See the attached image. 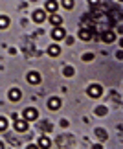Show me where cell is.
I'll use <instances>...</instances> for the list:
<instances>
[{
	"mask_svg": "<svg viewBox=\"0 0 123 149\" xmlns=\"http://www.w3.org/2000/svg\"><path fill=\"white\" fill-rule=\"evenodd\" d=\"M101 94H103V88L99 87V85H90V87H88V96H90V98H99Z\"/></svg>",
	"mask_w": 123,
	"mask_h": 149,
	"instance_id": "6da1fadb",
	"label": "cell"
},
{
	"mask_svg": "<svg viewBox=\"0 0 123 149\" xmlns=\"http://www.w3.org/2000/svg\"><path fill=\"white\" fill-rule=\"evenodd\" d=\"M24 118L28 120V122H33V120H37L39 118V112H37V109H26L24 111Z\"/></svg>",
	"mask_w": 123,
	"mask_h": 149,
	"instance_id": "7a4b0ae2",
	"label": "cell"
},
{
	"mask_svg": "<svg viewBox=\"0 0 123 149\" xmlns=\"http://www.w3.org/2000/svg\"><path fill=\"white\" fill-rule=\"evenodd\" d=\"M64 35H66V33H64V30H63L61 26H55L53 30H52V37L55 39V41H61V39H64Z\"/></svg>",
	"mask_w": 123,
	"mask_h": 149,
	"instance_id": "3957f363",
	"label": "cell"
},
{
	"mask_svg": "<svg viewBox=\"0 0 123 149\" xmlns=\"http://www.w3.org/2000/svg\"><path fill=\"white\" fill-rule=\"evenodd\" d=\"M15 129L19 131V133H24V131L28 129V120H15Z\"/></svg>",
	"mask_w": 123,
	"mask_h": 149,
	"instance_id": "277c9868",
	"label": "cell"
},
{
	"mask_svg": "<svg viewBox=\"0 0 123 149\" xmlns=\"http://www.w3.org/2000/svg\"><path fill=\"white\" fill-rule=\"evenodd\" d=\"M28 83H31V85L41 83V74H39V72H30V74H28Z\"/></svg>",
	"mask_w": 123,
	"mask_h": 149,
	"instance_id": "5b68a950",
	"label": "cell"
},
{
	"mask_svg": "<svg viewBox=\"0 0 123 149\" xmlns=\"http://www.w3.org/2000/svg\"><path fill=\"white\" fill-rule=\"evenodd\" d=\"M31 19H33V22H42L44 19H46V15H44L42 9H35L33 15H31Z\"/></svg>",
	"mask_w": 123,
	"mask_h": 149,
	"instance_id": "8992f818",
	"label": "cell"
},
{
	"mask_svg": "<svg viewBox=\"0 0 123 149\" xmlns=\"http://www.w3.org/2000/svg\"><path fill=\"white\" fill-rule=\"evenodd\" d=\"M79 39H81V41H90V39H92V31L88 30V28H83V30L79 31Z\"/></svg>",
	"mask_w": 123,
	"mask_h": 149,
	"instance_id": "52a82bcc",
	"label": "cell"
},
{
	"mask_svg": "<svg viewBox=\"0 0 123 149\" xmlns=\"http://www.w3.org/2000/svg\"><path fill=\"white\" fill-rule=\"evenodd\" d=\"M59 107H61V100H59V98H50V101H48V109H52V111H57Z\"/></svg>",
	"mask_w": 123,
	"mask_h": 149,
	"instance_id": "ba28073f",
	"label": "cell"
},
{
	"mask_svg": "<svg viewBox=\"0 0 123 149\" xmlns=\"http://www.w3.org/2000/svg\"><path fill=\"white\" fill-rule=\"evenodd\" d=\"M114 39H116V33H114V31H110V30L103 31V41H105V42H112Z\"/></svg>",
	"mask_w": 123,
	"mask_h": 149,
	"instance_id": "9c48e42d",
	"label": "cell"
},
{
	"mask_svg": "<svg viewBox=\"0 0 123 149\" xmlns=\"http://www.w3.org/2000/svg\"><path fill=\"white\" fill-rule=\"evenodd\" d=\"M20 96H22V92H20L19 88H11V90H9V100H11V101L20 100Z\"/></svg>",
	"mask_w": 123,
	"mask_h": 149,
	"instance_id": "30bf717a",
	"label": "cell"
},
{
	"mask_svg": "<svg viewBox=\"0 0 123 149\" xmlns=\"http://www.w3.org/2000/svg\"><path fill=\"white\" fill-rule=\"evenodd\" d=\"M50 22H52L53 26H61V22H63V17L57 15V13H53L52 17H50Z\"/></svg>",
	"mask_w": 123,
	"mask_h": 149,
	"instance_id": "8fae6325",
	"label": "cell"
},
{
	"mask_svg": "<svg viewBox=\"0 0 123 149\" xmlns=\"http://www.w3.org/2000/svg\"><path fill=\"white\" fill-rule=\"evenodd\" d=\"M48 54L52 55V57H55V55H59V54H61V48L57 46V44H52V46L48 48Z\"/></svg>",
	"mask_w": 123,
	"mask_h": 149,
	"instance_id": "7c38bea8",
	"label": "cell"
},
{
	"mask_svg": "<svg viewBox=\"0 0 123 149\" xmlns=\"http://www.w3.org/2000/svg\"><path fill=\"white\" fill-rule=\"evenodd\" d=\"M55 9H57V2H55V0H48L46 2V11H52L53 13Z\"/></svg>",
	"mask_w": 123,
	"mask_h": 149,
	"instance_id": "4fadbf2b",
	"label": "cell"
},
{
	"mask_svg": "<svg viewBox=\"0 0 123 149\" xmlns=\"http://www.w3.org/2000/svg\"><path fill=\"white\" fill-rule=\"evenodd\" d=\"M50 144H52V142H50L48 136H42V138L39 140V146H41V147H50Z\"/></svg>",
	"mask_w": 123,
	"mask_h": 149,
	"instance_id": "5bb4252c",
	"label": "cell"
},
{
	"mask_svg": "<svg viewBox=\"0 0 123 149\" xmlns=\"http://www.w3.org/2000/svg\"><path fill=\"white\" fill-rule=\"evenodd\" d=\"M6 26H9V19L8 17H0V28H6Z\"/></svg>",
	"mask_w": 123,
	"mask_h": 149,
	"instance_id": "9a60e30c",
	"label": "cell"
},
{
	"mask_svg": "<svg viewBox=\"0 0 123 149\" xmlns=\"http://www.w3.org/2000/svg\"><path fill=\"white\" fill-rule=\"evenodd\" d=\"M64 76L66 77H72V76H74V68H72V66H64Z\"/></svg>",
	"mask_w": 123,
	"mask_h": 149,
	"instance_id": "2e32d148",
	"label": "cell"
},
{
	"mask_svg": "<svg viewBox=\"0 0 123 149\" xmlns=\"http://www.w3.org/2000/svg\"><path fill=\"white\" fill-rule=\"evenodd\" d=\"M96 114H97V116H105V114H107V107H97Z\"/></svg>",
	"mask_w": 123,
	"mask_h": 149,
	"instance_id": "e0dca14e",
	"label": "cell"
},
{
	"mask_svg": "<svg viewBox=\"0 0 123 149\" xmlns=\"http://www.w3.org/2000/svg\"><path fill=\"white\" fill-rule=\"evenodd\" d=\"M63 6L66 9H72V8H74V0H63Z\"/></svg>",
	"mask_w": 123,
	"mask_h": 149,
	"instance_id": "ac0fdd59",
	"label": "cell"
},
{
	"mask_svg": "<svg viewBox=\"0 0 123 149\" xmlns=\"http://www.w3.org/2000/svg\"><path fill=\"white\" fill-rule=\"evenodd\" d=\"M0 129H2V131H6V129H8V120H6L4 116L0 118Z\"/></svg>",
	"mask_w": 123,
	"mask_h": 149,
	"instance_id": "d6986e66",
	"label": "cell"
},
{
	"mask_svg": "<svg viewBox=\"0 0 123 149\" xmlns=\"http://www.w3.org/2000/svg\"><path fill=\"white\" fill-rule=\"evenodd\" d=\"M96 133H97V136H99L101 140H105V138H107V133H105V129H97Z\"/></svg>",
	"mask_w": 123,
	"mask_h": 149,
	"instance_id": "ffe728a7",
	"label": "cell"
},
{
	"mask_svg": "<svg viewBox=\"0 0 123 149\" xmlns=\"http://www.w3.org/2000/svg\"><path fill=\"white\" fill-rule=\"evenodd\" d=\"M92 59H94V54H85V55H83V61H86V63L92 61Z\"/></svg>",
	"mask_w": 123,
	"mask_h": 149,
	"instance_id": "44dd1931",
	"label": "cell"
},
{
	"mask_svg": "<svg viewBox=\"0 0 123 149\" xmlns=\"http://www.w3.org/2000/svg\"><path fill=\"white\" fill-rule=\"evenodd\" d=\"M88 4H92V6H97V4H99V0H88Z\"/></svg>",
	"mask_w": 123,
	"mask_h": 149,
	"instance_id": "7402d4cb",
	"label": "cell"
},
{
	"mask_svg": "<svg viewBox=\"0 0 123 149\" xmlns=\"http://www.w3.org/2000/svg\"><path fill=\"white\" fill-rule=\"evenodd\" d=\"M120 44H121V48H123V39H121V42H120Z\"/></svg>",
	"mask_w": 123,
	"mask_h": 149,
	"instance_id": "603a6c76",
	"label": "cell"
},
{
	"mask_svg": "<svg viewBox=\"0 0 123 149\" xmlns=\"http://www.w3.org/2000/svg\"><path fill=\"white\" fill-rule=\"evenodd\" d=\"M121 2H123V0H121Z\"/></svg>",
	"mask_w": 123,
	"mask_h": 149,
	"instance_id": "cb8c5ba5",
	"label": "cell"
}]
</instances>
